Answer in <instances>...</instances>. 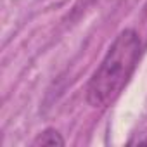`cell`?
Returning <instances> with one entry per match:
<instances>
[{"label":"cell","instance_id":"cell-1","mask_svg":"<svg viewBox=\"0 0 147 147\" xmlns=\"http://www.w3.org/2000/svg\"><path fill=\"white\" fill-rule=\"evenodd\" d=\"M140 54L142 43L137 31L130 28L123 30L107 49L88 82L87 100L92 107L104 109L119 97L138 64Z\"/></svg>","mask_w":147,"mask_h":147},{"label":"cell","instance_id":"cell-2","mask_svg":"<svg viewBox=\"0 0 147 147\" xmlns=\"http://www.w3.org/2000/svg\"><path fill=\"white\" fill-rule=\"evenodd\" d=\"M33 145H64V138L59 135L57 130L47 128L43 133H40V135L35 138Z\"/></svg>","mask_w":147,"mask_h":147},{"label":"cell","instance_id":"cell-3","mask_svg":"<svg viewBox=\"0 0 147 147\" xmlns=\"http://www.w3.org/2000/svg\"><path fill=\"white\" fill-rule=\"evenodd\" d=\"M145 144H147V140H145Z\"/></svg>","mask_w":147,"mask_h":147}]
</instances>
